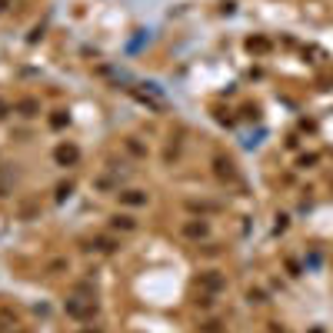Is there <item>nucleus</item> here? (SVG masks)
I'll return each instance as SVG.
<instances>
[{"label":"nucleus","mask_w":333,"mask_h":333,"mask_svg":"<svg viewBox=\"0 0 333 333\" xmlns=\"http://www.w3.org/2000/svg\"><path fill=\"white\" fill-rule=\"evenodd\" d=\"M64 310H67V317L80 320V323H90L94 313H97V300L94 297H83V293H73L67 303H64Z\"/></svg>","instance_id":"nucleus-1"},{"label":"nucleus","mask_w":333,"mask_h":333,"mask_svg":"<svg viewBox=\"0 0 333 333\" xmlns=\"http://www.w3.org/2000/svg\"><path fill=\"white\" fill-rule=\"evenodd\" d=\"M183 233H187V236H203V233H207V223H187V227H183Z\"/></svg>","instance_id":"nucleus-2"},{"label":"nucleus","mask_w":333,"mask_h":333,"mask_svg":"<svg viewBox=\"0 0 333 333\" xmlns=\"http://www.w3.org/2000/svg\"><path fill=\"white\" fill-rule=\"evenodd\" d=\"M57 160H60V164H73V160H77V150H73V147H60V150H57Z\"/></svg>","instance_id":"nucleus-3"},{"label":"nucleus","mask_w":333,"mask_h":333,"mask_svg":"<svg viewBox=\"0 0 333 333\" xmlns=\"http://www.w3.org/2000/svg\"><path fill=\"white\" fill-rule=\"evenodd\" d=\"M124 200L130 203V207H140V203H147V197L137 194V190H130V194H124Z\"/></svg>","instance_id":"nucleus-4"},{"label":"nucleus","mask_w":333,"mask_h":333,"mask_svg":"<svg viewBox=\"0 0 333 333\" xmlns=\"http://www.w3.org/2000/svg\"><path fill=\"white\" fill-rule=\"evenodd\" d=\"M203 287H207V290H220V287H223V280L217 277V273H207V277H203Z\"/></svg>","instance_id":"nucleus-5"},{"label":"nucleus","mask_w":333,"mask_h":333,"mask_svg":"<svg viewBox=\"0 0 333 333\" xmlns=\"http://www.w3.org/2000/svg\"><path fill=\"white\" fill-rule=\"evenodd\" d=\"M94 247H97L100 253H110V250H113V240H107V236H97V240H94Z\"/></svg>","instance_id":"nucleus-6"},{"label":"nucleus","mask_w":333,"mask_h":333,"mask_svg":"<svg viewBox=\"0 0 333 333\" xmlns=\"http://www.w3.org/2000/svg\"><path fill=\"white\" fill-rule=\"evenodd\" d=\"M20 110L27 113V117H33V110H37V100H24V103H20Z\"/></svg>","instance_id":"nucleus-7"},{"label":"nucleus","mask_w":333,"mask_h":333,"mask_svg":"<svg viewBox=\"0 0 333 333\" xmlns=\"http://www.w3.org/2000/svg\"><path fill=\"white\" fill-rule=\"evenodd\" d=\"M113 227H124V230H133V220H130V217H117V220H113Z\"/></svg>","instance_id":"nucleus-8"},{"label":"nucleus","mask_w":333,"mask_h":333,"mask_svg":"<svg viewBox=\"0 0 333 333\" xmlns=\"http://www.w3.org/2000/svg\"><path fill=\"white\" fill-rule=\"evenodd\" d=\"M0 333H27V330H24L20 323H17V327H7V323H0Z\"/></svg>","instance_id":"nucleus-9"}]
</instances>
